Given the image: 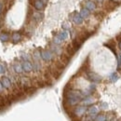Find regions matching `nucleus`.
I'll use <instances>...</instances> for the list:
<instances>
[{"label":"nucleus","instance_id":"obj_1","mask_svg":"<svg viewBox=\"0 0 121 121\" xmlns=\"http://www.w3.org/2000/svg\"><path fill=\"white\" fill-rule=\"evenodd\" d=\"M87 111H88L87 106L85 105L76 106L75 109H73V117L72 118H74V117H78V118L82 117L87 113Z\"/></svg>","mask_w":121,"mask_h":121},{"label":"nucleus","instance_id":"obj_2","mask_svg":"<svg viewBox=\"0 0 121 121\" xmlns=\"http://www.w3.org/2000/svg\"><path fill=\"white\" fill-rule=\"evenodd\" d=\"M86 76H87V78L90 81L93 82V83H100L102 81V77L101 76H98L97 74H95L93 72H91V71H89V72L86 73Z\"/></svg>","mask_w":121,"mask_h":121},{"label":"nucleus","instance_id":"obj_3","mask_svg":"<svg viewBox=\"0 0 121 121\" xmlns=\"http://www.w3.org/2000/svg\"><path fill=\"white\" fill-rule=\"evenodd\" d=\"M41 59L45 61H50L53 60V52L51 50L45 49L41 51Z\"/></svg>","mask_w":121,"mask_h":121},{"label":"nucleus","instance_id":"obj_4","mask_svg":"<svg viewBox=\"0 0 121 121\" xmlns=\"http://www.w3.org/2000/svg\"><path fill=\"white\" fill-rule=\"evenodd\" d=\"M87 114H88V116H90V117H93L95 119V117L99 115V109L96 106H91L90 108H88Z\"/></svg>","mask_w":121,"mask_h":121},{"label":"nucleus","instance_id":"obj_5","mask_svg":"<svg viewBox=\"0 0 121 121\" xmlns=\"http://www.w3.org/2000/svg\"><path fill=\"white\" fill-rule=\"evenodd\" d=\"M22 69L25 73H30L33 71V64L30 62V60H26L22 62Z\"/></svg>","mask_w":121,"mask_h":121},{"label":"nucleus","instance_id":"obj_6","mask_svg":"<svg viewBox=\"0 0 121 121\" xmlns=\"http://www.w3.org/2000/svg\"><path fill=\"white\" fill-rule=\"evenodd\" d=\"M82 44H83V42L76 36V38L73 40V42H72V46H73V48H74V49L76 50V51H77L79 48H80V47L82 46Z\"/></svg>","mask_w":121,"mask_h":121},{"label":"nucleus","instance_id":"obj_7","mask_svg":"<svg viewBox=\"0 0 121 121\" xmlns=\"http://www.w3.org/2000/svg\"><path fill=\"white\" fill-rule=\"evenodd\" d=\"M34 8L36 10H42L45 8V3L42 0H35L34 3Z\"/></svg>","mask_w":121,"mask_h":121},{"label":"nucleus","instance_id":"obj_8","mask_svg":"<svg viewBox=\"0 0 121 121\" xmlns=\"http://www.w3.org/2000/svg\"><path fill=\"white\" fill-rule=\"evenodd\" d=\"M1 82H2L3 87H4L5 89H9V88L11 87V81H10L9 78L7 77V76H3V77L1 78Z\"/></svg>","mask_w":121,"mask_h":121},{"label":"nucleus","instance_id":"obj_9","mask_svg":"<svg viewBox=\"0 0 121 121\" xmlns=\"http://www.w3.org/2000/svg\"><path fill=\"white\" fill-rule=\"evenodd\" d=\"M70 60H71V57L69 55H67L66 53H61L60 56V60L65 65H67L69 62H70Z\"/></svg>","mask_w":121,"mask_h":121},{"label":"nucleus","instance_id":"obj_10","mask_svg":"<svg viewBox=\"0 0 121 121\" xmlns=\"http://www.w3.org/2000/svg\"><path fill=\"white\" fill-rule=\"evenodd\" d=\"M73 21H74V22L77 24V25H79V24H82L83 23V21H84V19L81 17V15L79 14V13H76L74 17H73Z\"/></svg>","mask_w":121,"mask_h":121},{"label":"nucleus","instance_id":"obj_11","mask_svg":"<svg viewBox=\"0 0 121 121\" xmlns=\"http://www.w3.org/2000/svg\"><path fill=\"white\" fill-rule=\"evenodd\" d=\"M94 103V99L91 97V96H88V97H85L83 100H82V104L83 105L85 106H89L92 104Z\"/></svg>","mask_w":121,"mask_h":121},{"label":"nucleus","instance_id":"obj_12","mask_svg":"<svg viewBox=\"0 0 121 121\" xmlns=\"http://www.w3.org/2000/svg\"><path fill=\"white\" fill-rule=\"evenodd\" d=\"M76 51L74 49V48H73V46L72 44H69V45H67V47L65 48V53L67 54V55H69L70 57H72L75 53H76Z\"/></svg>","mask_w":121,"mask_h":121},{"label":"nucleus","instance_id":"obj_13","mask_svg":"<svg viewBox=\"0 0 121 121\" xmlns=\"http://www.w3.org/2000/svg\"><path fill=\"white\" fill-rule=\"evenodd\" d=\"M22 90H23L24 93H25L26 95H33V94L36 91V88L31 86V87H27V88H23Z\"/></svg>","mask_w":121,"mask_h":121},{"label":"nucleus","instance_id":"obj_14","mask_svg":"<svg viewBox=\"0 0 121 121\" xmlns=\"http://www.w3.org/2000/svg\"><path fill=\"white\" fill-rule=\"evenodd\" d=\"M86 9H89L90 11H93V10L96 9V4H95L93 1L89 0V1L86 2Z\"/></svg>","mask_w":121,"mask_h":121},{"label":"nucleus","instance_id":"obj_15","mask_svg":"<svg viewBox=\"0 0 121 121\" xmlns=\"http://www.w3.org/2000/svg\"><path fill=\"white\" fill-rule=\"evenodd\" d=\"M21 38H22V35H21V34H20L19 32H14V33L12 34L11 39H12V41H13L14 43H18V42L21 40Z\"/></svg>","mask_w":121,"mask_h":121},{"label":"nucleus","instance_id":"obj_16","mask_svg":"<svg viewBox=\"0 0 121 121\" xmlns=\"http://www.w3.org/2000/svg\"><path fill=\"white\" fill-rule=\"evenodd\" d=\"M13 69H14V71H15L17 74H22V72H23V69H22V64H21V63H15L14 65H13Z\"/></svg>","mask_w":121,"mask_h":121},{"label":"nucleus","instance_id":"obj_17","mask_svg":"<svg viewBox=\"0 0 121 121\" xmlns=\"http://www.w3.org/2000/svg\"><path fill=\"white\" fill-rule=\"evenodd\" d=\"M79 14L81 15V17H82L83 19H87V18L90 16V14H91V11L85 8V9H81V11H80Z\"/></svg>","mask_w":121,"mask_h":121},{"label":"nucleus","instance_id":"obj_18","mask_svg":"<svg viewBox=\"0 0 121 121\" xmlns=\"http://www.w3.org/2000/svg\"><path fill=\"white\" fill-rule=\"evenodd\" d=\"M59 37H60V39L62 40V41H64V40H66L67 39V37H68V32L67 31H61L59 33V35H57Z\"/></svg>","mask_w":121,"mask_h":121},{"label":"nucleus","instance_id":"obj_19","mask_svg":"<svg viewBox=\"0 0 121 121\" xmlns=\"http://www.w3.org/2000/svg\"><path fill=\"white\" fill-rule=\"evenodd\" d=\"M9 35L8 33H2L0 35V40L2 42H7V41H9Z\"/></svg>","mask_w":121,"mask_h":121},{"label":"nucleus","instance_id":"obj_20","mask_svg":"<svg viewBox=\"0 0 121 121\" xmlns=\"http://www.w3.org/2000/svg\"><path fill=\"white\" fill-rule=\"evenodd\" d=\"M33 57H34L35 61H39L40 58H41V51H39V50H35V51L34 52Z\"/></svg>","mask_w":121,"mask_h":121},{"label":"nucleus","instance_id":"obj_21","mask_svg":"<svg viewBox=\"0 0 121 121\" xmlns=\"http://www.w3.org/2000/svg\"><path fill=\"white\" fill-rule=\"evenodd\" d=\"M94 121H107V119H106V115H104V114H99L95 117Z\"/></svg>","mask_w":121,"mask_h":121},{"label":"nucleus","instance_id":"obj_22","mask_svg":"<svg viewBox=\"0 0 121 121\" xmlns=\"http://www.w3.org/2000/svg\"><path fill=\"white\" fill-rule=\"evenodd\" d=\"M40 68H41L40 63L38 61H35V63L33 64V70L35 72H38V71H40Z\"/></svg>","mask_w":121,"mask_h":121},{"label":"nucleus","instance_id":"obj_23","mask_svg":"<svg viewBox=\"0 0 121 121\" xmlns=\"http://www.w3.org/2000/svg\"><path fill=\"white\" fill-rule=\"evenodd\" d=\"M109 79L112 81V82H116L117 79H118V76L117 73H112L110 76H109Z\"/></svg>","mask_w":121,"mask_h":121},{"label":"nucleus","instance_id":"obj_24","mask_svg":"<svg viewBox=\"0 0 121 121\" xmlns=\"http://www.w3.org/2000/svg\"><path fill=\"white\" fill-rule=\"evenodd\" d=\"M33 18H34V20H35L36 22H39V21L42 20L43 14H40V13H34V14H33Z\"/></svg>","mask_w":121,"mask_h":121},{"label":"nucleus","instance_id":"obj_25","mask_svg":"<svg viewBox=\"0 0 121 121\" xmlns=\"http://www.w3.org/2000/svg\"><path fill=\"white\" fill-rule=\"evenodd\" d=\"M53 43H54L55 45H60V44L62 43V40L60 39L58 35H56V36L53 38Z\"/></svg>","mask_w":121,"mask_h":121},{"label":"nucleus","instance_id":"obj_26","mask_svg":"<svg viewBox=\"0 0 121 121\" xmlns=\"http://www.w3.org/2000/svg\"><path fill=\"white\" fill-rule=\"evenodd\" d=\"M121 68V53L117 54V70H120Z\"/></svg>","mask_w":121,"mask_h":121},{"label":"nucleus","instance_id":"obj_27","mask_svg":"<svg viewBox=\"0 0 121 121\" xmlns=\"http://www.w3.org/2000/svg\"><path fill=\"white\" fill-rule=\"evenodd\" d=\"M107 108H108V104H107L106 103H102V104H101V109L105 110Z\"/></svg>","mask_w":121,"mask_h":121},{"label":"nucleus","instance_id":"obj_28","mask_svg":"<svg viewBox=\"0 0 121 121\" xmlns=\"http://www.w3.org/2000/svg\"><path fill=\"white\" fill-rule=\"evenodd\" d=\"M62 28L65 31H67L68 29H70V26H69L68 23H63V24H62Z\"/></svg>","mask_w":121,"mask_h":121},{"label":"nucleus","instance_id":"obj_29","mask_svg":"<svg viewBox=\"0 0 121 121\" xmlns=\"http://www.w3.org/2000/svg\"><path fill=\"white\" fill-rule=\"evenodd\" d=\"M6 72V69H5V67L2 65V64H0V74H4Z\"/></svg>","mask_w":121,"mask_h":121},{"label":"nucleus","instance_id":"obj_30","mask_svg":"<svg viewBox=\"0 0 121 121\" xmlns=\"http://www.w3.org/2000/svg\"><path fill=\"white\" fill-rule=\"evenodd\" d=\"M116 40L119 43V42H121V33L119 34V35H117V36H116Z\"/></svg>","mask_w":121,"mask_h":121},{"label":"nucleus","instance_id":"obj_31","mask_svg":"<svg viewBox=\"0 0 121 121\" xmlns=\"http://www.w3.org/2000/svg\"><path fill=\"white\" fill-rule=\"evenodd\" d=\"M3 89H4V87H3V84H2V82L0 81V91H3Z\"/></svg>","mask_w":121,"mask_h":121},{"label":"nucleus","instance_id":"obj_32","mask_svg":"<svg viewBox=\"0 0 121 121\" xmlns=\"http://www.w3.org/2000/svg\"><path fill=\"white\" fill-rule=\"evenodd\" d=\"M96 1H97L98 3H100V4H102V3H104V0H96Z\"/></svg>","mask_w":121,"mask_h":121},{"label":"nucleus","instance_id":"obj_33","mask_svg":"<svg viewBox=\"0 0 121 121\" xmlns=\"http://www.w3.org/2000/svg\"><path fill=\"white\" fill-rule=\"evenodd\" d=\"M2 9H3V6H2V4L0 3V12L2 11Z\"/></svg>","mask_w":121,"mask_h":121},{"label":"nucleus","instance_id":"obj_34","mask_svg":"<svg viewBox=\"0 0 121 121\" xmlns=\"http://www.w3.org/2000/svg\"><path fill=\"white\" fill-rule=\"evenodd\" d=\"M118 47H119V48H120V50H121V42L118 43Z\"/></svg>","mask_w":121,"mask_h":121},{"label":"nucleus","instance_id":"obj_35","mask_svg":"<svg viewBox=\"0 0 121 121\" xmlns=\"http://www.w3.org/2000/svg\"><path fill=\"white\" fill-rule=\"evenodd\" d=\"M111 121H118V120H117V119H116V118H114L113 120H111Z\"/></svg>","mask_w":121,"mask_h":121}]
</instances>
